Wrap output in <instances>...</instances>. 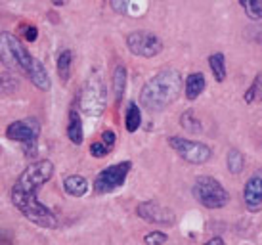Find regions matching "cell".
Returning a JSON list of instances; mask_svg holds the SVG:
<instances>
[{
	"mask_svg": "<svg viewBox=\"0 0 262 245\" xmlns=\"http://www.w3.org/2000/svg\"><path fill=\"white\" fill-rule=\"evenodd\" d=\"M71 65H73V52L63 50L58 56V75H59V79H61V83H67V80H69Z\"/></svg>",
	"mask_w": 262,
	"mask_h": 245,
	"instance_id": "obj_17",
	"label": "cell"
},
{
	"mask_svg": "<svg viewBox=\"0 0 262 245\" xmlns=\"http://www.w3.org/2000/svg\"><path fill=\"white\" fill-rule=\"evenodd\" d=\"M205 75L203 73H191L186 79V98L188 100H195L201 96V92L205 90Z\"/></svg>",
	"mask_w": 262,
	"mask_h": 245,
	"instance_id": "obj_15",
	"label": "cell"
},
{
	"mask_svg": "<svg viewBox=\"0 0 262 245\" xmlns=\"http://www.w3.org/2000/svg\"><path fill=\"white\" fill-rule=\"evenodd\" d=\"M180 90H182V75L176 69H165L142 87L140 104L147 111H163L178 100Z\"/></svg>",
	"mask_w": 262,
	"mask_h": 245,
	"instance_id": "obj_2",
	"label": "cell"
},
{
	"mask_svg": "<svg viewBox=\"0 0 262 245\" xmlns=\"http://www.w3.org/2000/svg\"><path fill=\"white\" fill-rule=\"evenodd\" d=\"M126 46L130 54L142 56V58H155L163 52L161 38L149 31H134L130 35H126Z\"/></svg>",
	"mask_w": 262,
	"mask_h": 245,
	"instance_id": "obj_8",
	"label": "cell"
},
{
	"mask_svg": "<svg viewBox=\"0 0 262 245\" xmlns=\"http://www.w3.org/2000/svg\"><path fill=\"white\" fill-rule=\"evenodd\" d=\"M140 122H142V113H140V108L130 101L128 108H126V115H124V127L128 132H136L140 129Z\"/></svg>",
	"mask_w": 262,
	"mask_h": 245,
	"instance_id": "obj_18",
	"label": "cell"
},
{
	"mask_svg": "<svg viewBox=\"0 0 262 245\" xmlns=\"http://www.w3.org/2000/svg\"><path fill=\"white\" fill-rule=\"evenodd\" d=\"M102 142L107 146L110 150H113V146H115V132H113V130H105L102 134Z\"/></svg>",
	"mask_w": 262,
	"mask_h": 245,
	"instance_id": "obj_27",
	"label": "cell"
},
{
	"mask_svg": "<svg viewBox=\"0 0 262 245\" xmlns=\"http://www.w3.org/2000/svg\"><path fill=\"white\" fill-rule=\"evenodd\" d=\"M67 138L73 142L75 146H80L84 140V130H82V121L77 109L69 111V122H67Z\"/></svg>",
	"mask_w": 262,
	"mask_h": 245,
	"instance_id": "obj_13",
	"label": "cell"
},
{
	"mask_svg": "<svg viewBox=\"0 0 262 245\" xmlns=\"http://www.w3.org/2000/svg\"><path fill=\"white\" fill-rule=\"evenodd\" d=\"M191 194L207 209H222L230 201L226 188L212 176H197L191 186Z\"/></svg>",
	"mask_w": 262,
	"mask_h": 245,
	"instance_id": "obj_4",
	"label": "cell"
},
{
	"mask_svg": "<svg viewBox=\"0 0 262 245\" xmlns=\"http://www.w3.org/2000/svg\"><path fill=\"white\" fill-rule=\"evenodd\" d=\"M63 190L71 197H82L88 192V180L80 174H71L63 180Z\"/></svg>",
	"mask_w": 262,
	"mask_h": 245,
	"instance_id": "obj_14",
	"label": "cell"
},
{
	"mask_svg": "<svg viewBox=\"0 0 262 245\" xmlns=\"http://www.w3.org/2000/svg\"><path fill=\"white\" fill-rule=\"evenodd\" d=\"M110 152H111V150L105 144H103L102 140H98V142H94V144L90 146V153H92V157H96V159L105 157V155H107Z\"/></svg>",
	"mask_w": 262,
	"mask_h": 245,
	"instance_id": "obj_25",
	"label": "cell"
},
{
	"mask_svg": "<svg viewBox=\"0 0 262 245\" xmlns=\"http://www.w3.org/2000/svg\"><path fill=\"white\" fill-rule=\"evenodd\" d=\"M205 245H224V239L222 238H211Z\"/></svg>",
	"mask_w": 262,
	"mask_h": 245,
	"instance_id": "obj_29",
	"label": "cell"
},
{
	"mask_svg": "<svg viewBox=\"0 0 262 245\" xmlns=\"http://www.w3.org/2000/svg\"><path fill=\"white\" fill-rule=\"evenodd\" d=\"M226 163H228L230 173L239 174L241 171H243V167H245V157H243V153H241L239 150H230L228 157H226Z\"/></svg>",
	"mask_w": 262,
	"mask_h": 245,
	"instance_id": "obj_20",
	"label": "cell"
},
{
	"mask_svg": "<svg viewBox=\"0 0 262 245\" xmlns=\"http://www.w3.org/2000/svg\"><path fill=\"white\" fill-rule=\"evenodd\" d=\"M111 8H113L115 12H121V14H126V12H128V4H126L124 0H119V2H111Z\"/></svg>",
	"mask_w": 262,
	"mask_h": 245,
	"instance_id": "obj_28",
	"label": "cell"
},
{
	"mask_svg": "<svg viewBox=\"0 0 262 245\" xmlns=\"http://www.w3.org/2000/svg\"><path fill=\"white\" fill-rule=\"evenodd\" d=\"M130 161H123V163H115V165L105 167L102 173L96 176V192L98 194H110V192L119 190L124 184L128 173H130Z\"/></svg>",
	"mask_w": 262,
	"mask_h": 245,
	"instance_id": "obj_7",
	"label": "cell"
},
{
	"mask_svg": "<svg viewBox=\"0 0 262 245\" xmlns=\"http://www.w3.org/2000/svg\"><path fill=\"white\" fill-rule=\"evenodd\" d=\"M38 136H40V122L35 117H27V119L10 122L6 129L8 140L21 142V144H35Z\"/></svg>",
	"mask_w": 262,
	"mask_h": 245,
	"instance_id": "obj_9",
	"label": "cell"
},
{
	"mask_svg": "<svg viewBox=\"0 0 262 245\" xmlns=\"http://www.w3.org/2000/svg\"><path fill=\"white\" fill-rule=\"evenodd\" d=\"M126 90V67L124 65H117L113 71V94H115V104L119 106Z\"/></svg>",
	"mask_w": 262,
	"mask_h": 245,
	"instance_id": "obj_16",
	"label": "cell"
},
{
	"mask_svg": "<svg viewBox=\"0 0 262 245\" xmlns=\"http://www.w3.org/2000/svg\"><path fill=\"white\" fill-rule=\"evenodd\" d=\"M180 125H182L184 130H188L191 134H199L201 132V122L193 115V111H184L180 115Z\"/></svg>",
	"mask_w": 262,
	"mask_h": 245,
	"instance_id": "obj_22",
	"label": "cell"
},
{
	"mask_svg": "<svg viewBox=\"0 0 262 245\" xmlns=\"http://www.w3.org/2000/svg\"><path fill=\"white\" fill-rule=\"evenodd\" d=\"M107 101V90L103 85L102 77L98 73H92L86 79L84 87L79 94V108L80 111L88 117H100L105 109Z\"/></svg>",
	"mask_w": 262,
	"mask_h": 245,
	"instance_id": "obj_3",
	"label": "cell"
},
{
	"mask_svg": "<svg viewBox=\"0 0 262 245\" xmlns=\"http://www.w3.org/2000/svg\"><path fill=\"white\" fill-rule=\"evenodd\" d=\"M209 67H211L212 75H214V79L219 80V83H222V80L226 79V58H224V54L216 52V54L209 56Z\"/></svg>",
	"mask_w": 262,
	"mask_h": 245,
	"instance_id": "obj_19",
	"label": "cell"
},
{
	"mask_svg": "<svg viewBox=\"0 0 262 245\" xmlns=\"http://www.w3.org/2000/svg\"><path fill=\"white\" fill-rule=\"evenodd\" d=\"M167 239H168V236L165 234V232L153 230L144 236V243L146 245H165L167 243Z\"/></svg>",
	"mask_w": 262,
	"mask_h": 245,
	"instance_id": "obj_24",
	"label": "cell"
},
{
	"mask_svg": "<svg viewBox=\"0 0 262 245\" xmlns=\"http://www.w3.org/2000/svg\"><path fill=\"white\" fill-rule=\"evenodd\" d=\"M21 35L25 40H29V43H33V40H37V27L35 25H21Z\"/></svg>",
	"mask_w": 262,
	"mask_h": 245,
	"instance_id": "obj_26",
	"label": "cell"
},
{
	"mask_svg": "<svg viewBox=\"0 0 262 245\" xmlns=\"http://www.w3.org/2000/svg\"><path fill=\"white\" fill-rule=\"evenodd\" d=\"M243 201L251 213L262 209V173H255L249 176L243 188Z\"/></svg>",
	"mask_w": 262,
	"mask_h": 245,
	"instance_id": "obj_11",
	"label": "cell"
},
{
	"mask_svg": "<svg viewBox=\"0 0 262 245\" xmlns=\"http://www.w3.org/2000/svg\"><path fill=\"white\" fill-rule=\"evenodd\" d=\"M136 211H138L140 218H144L146 222L161 224V226L174 224V213L168 209V207L159 205L157 201H142Z\"/></svg>",
	"mask_w": 262,
	"mask_h": 245,
	"instance_id": "obj_10",
	"label": "cell"
},
{
	"mask_svg": "<svg viewBox=\"0 0 262 245\" xmlns=\"http://www.w3.org/2000/svg\"><path fill=\"white\" fill-rule=\"evenodd\" d=\"M31 79V83L35 85V87L38 88V90H50V77H48V71H46V67L42 65V62H38L37 58H35V62H33V67H31L29 75H27Z\"/></svg>",
	"mask_w": 262,
	"mask_h": 245,
	"instance_id": "obj_12",
	"label": "cell"
},
{
	"mask_svg": "<svg viewBox=\"0 0 262 245\" xmlns=\"http://www.w3.org/2000/svg\"><path fill=\"white\" fill-rule=\"evenodd\" d=\"M0 38H2V56H4V59H10V62L17 65L25 75H29L35 58L27 52V48L23 46L21 40L15 35H12V33H8V31H2V36H0Z\"/></svg>",
	"mask_w": 262,
	"mask_h": 245,
	"instance_id": "obj_6",
	"label": "cell"
},
{
	"mask_svg": "<svg viewBox=\"0 0 262 245\" xmlns=\"http://www.w3.org/2000/svg\"><path fill=\"white\" fill-rule=\"evenodd\" d=\"M241 8L245 10L249 19L260 22L262 19V0H251V2H241Z\"/></svg>",
	"mask_w": 262,
	"mask_h": 245,
	"instance_id": "obj_23",
	"label": "cell"
},
{
	"mask_svg": "<svg viewBox=\"0 0 262 245\" xmlns=\"http://www.w3.org/2000/svg\"><path fill=\"white\" fill-rule=\"evenodd\" d=\"M245 101L247 104H255V101H262V73H258L253 80V85L247 88V92H245Z\"/></svg>",
	"mask_w": 262,
	"mask_h": 245,
	"instance_id": "obj_21",
	"label": "cell"
},
{
	"mask_svg": "<svg viewBox=\"0 0 262 245\" xmlns=\"http://www.w3.org/2000/svg\"><path fill=\"white\" fill-rule=\"evenodd\" d=\"M168 146L174 150L184 161L193 163V165H203L212 157V150L203 142H195V140H186L180 136L168 138Z\"/></svg>",
	"mask_w": 262,
	"mask_h": 245,
	"instance_id": "obj_5",
	"label": "cell"
},
{
	"mask_svg": "<svg viewBox=\"0 0 262 245\" xmlns=\"http://www.w3.org/2000/svg\"><path fill=\"white\" fill-rule=\"evenodd\" d=\"M54 174V163L50 159H40L31 163L15 180V184L10 190V199L17 209L21 211V215L37 224L40 228H56L58 218L46 205L38 201L37 192L38 188H42Z\"/></svg>",
	"mask_w": 262,
	"mask_h": 245,
	"instance_id": "obj_1",
	"label": "cell"
}]
</instances>
